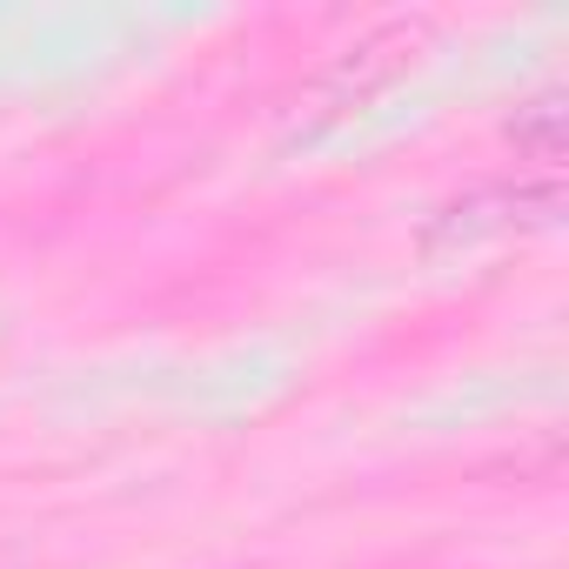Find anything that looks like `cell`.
<instances>
[{"instance_id": "7a4b0ae2", "label": "cell", "mask_w": 569, "mask_h": 569, "mask_svg": "<svg viewBox=\"0 0 569 569\" xmlns=\"http://www.w3.org/2000/svg\"><path fill=\"white\" fill-rule=\"evenodd\" d=\"M516 148H529L536 161H556L562 154V94H542L516 114Z\"/></svg>"}, {"instance_id": "6da1fadb", "label": "cell", "mask_w": 569, "mask_h": 569, "mask_svg": "<svg viewBox=\"0 0 569 569\" xmlns=\"http://www.w3.org/2000/svg\"><path fill=\"white\" fill-rule=\"evenodd\" d=\"M422 41H429V21H422V14H402V21H382L376 34H362V41L316 81V94H309L316 121H336V114L362 108L369 94H382L396 74H409V61L422 54Z\"/></svg>"}]
</instances>
